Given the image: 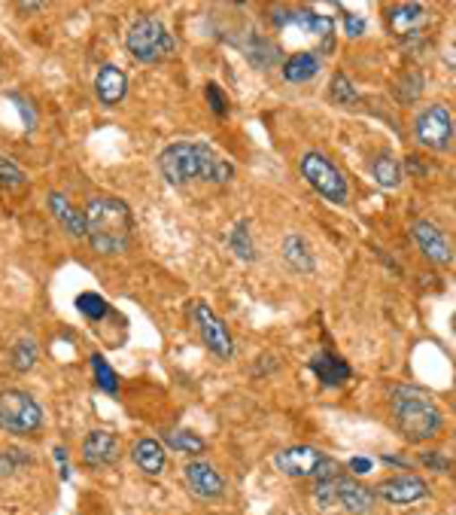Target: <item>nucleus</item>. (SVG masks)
<instances>
[{
	"label": "nucleus",
	"instance_id": "nucleus-1",
	"mask_svg": "<svg viewBox=\"0 0 456 515\" xmlns=\"http://www.w3.org/2000/svg\"><path fill=\"white\" fill-rule=\"evenodd\" d=\"M159 171L171 187H189V183H226L235 168L216 153L211 144L201 141H176L159 153Z\"/></svg>",
	"mask_w": 456,
	"mask_h": 515
},
{
	"label": "nucleus",
	"instance_id": "nucleus-2",
	"mask_svg": "<svg viewBox=\"0 0 456 515\" xmlns=\"http://www.w3.org/2000/svg\"><path fill=\"white\" fill-rule=\"evenodd\" d=\"M86 229L91 248L98 253H107V257H116V253L128 250L134 217H131V207L122 198L98 196L89 198L86 205Z\"/></svg>",
	"mask_w": 456,
	"mask_h": 515
},
{
	"label": "nucleus",
	"instance_id": "nucleus-3",
	"mask_svg": "<svg viewBox=\"0 0 456 515\" xmlns=\"http://www.w3.org/2000/svg\"><path fill=\"white\" fill-rule=\"evenodd\" d=\"M392 418L401 436L411 442H426L442 430V412H438L435 399L426 390L414 388V384H399L390 397Z\"/></svg>",
	"mask_w": 456,
	"mask_h": 515
},
{
	"label": "nucleus",
	"instance_id": "nucleus-4",
	"mask_svg": "<svg viewBox=\"0 0 456 515\" xmlns=\"http://www.w3.org/2000/svg\"><path fill=\"white\" fill-rule=\"evenodd\" d=\"M125 46H128L131 58L143 61V65H159V61L171 58L176 49L174 34L165 28V22L152 19V15H143V19L131 22V28L125 34Z\"/></svg>",
	"mask_w": 456,
	"mask_h": 515
},
{
	"label": "nucleus",
	"instance_id": "nucleus-5",
	"mask_svg": "<svg viewBox=\"0 0 456 515\" xmlns=\"http://www.w3.org/2000/svg\"><path fill=\"white\" fill-rule=\"evenodd\" d=\"M274 464H277V470L292 476V479H314L316 485L335 482L338 476H341L338 460L323 455L320 449H311V445H292V449H283L280 455L274 458Z\"/></svg>",
	"mask_w": 456,
	"mask_h": 515
},
{
	"label": "nucleus",
	"instance_id": "nucleus-6",
	"mask_svg": "<svg viewBox=\"0 0 456 515\" xmlns=\"http://www.w3.org/2000/svg\"><path fill=\"white\" fill-rule=\"evenodd\" d=\"M0 427L13 436H34L43 427V409L25 390L0 394Z\"/></svg>",
	"mask_w": 456,
	"mask_h": 515
},
{
	"label": "nucleus",
	"instance_id": "nucleus-7",
	"mask_svg": "<svg viewBox=\"0 0 456 515\" xmlns=\"http://www.w3.org/2000/svg\"><path fill=\"white\" fill-rule=\"evenodd\" d=\"M298 168H301V174H305V180L311 183V187L320 192L326 202H331V205H344L347 202V196H350L347 177L341 174V168L331 165L323 153H305Z\"/></svg>",
	"mask_w": 456,
	"mask_h": 515
},
{
	"label": "nucleus",
	"instance_id": "nucleus-8",
	"mask_svg": "<svg viewBox=\"0 0 456 515\" xmlns=\"http://www.w3.org/2000/svg\"><path fill=\"white\" fill-rule=\"evenodd\" d=\"M414 135L426 150H447L453 137V117L444 104H429L414 119Z\"/></svg>",
	"mask_w": 456,
	"mask_h": 515
},
{
	"label": "nucleus",
	"instance_id": "nucleus-9",
	"mask_svg": "<svg viewBox=\"0 0 456 515\" xmlns=\"http://www.w3.org/2000/svg\"><path fill=\"white\" fill-rule=\"evenodd\" d=\"M192 318H195V324L201 329V339H204L207 348H211L216 357L231 360V354H235V342H231V333H228V327L222 324V318H216L204 302L192 305Z\"/></svg>",
	"mask_w": 456,
	"mask_h": 515
},
{
	"label": "nucleus",
	"instance_id": "nucleus-10",
	"mask_svg": "<svg viewBox=\"0 0 456 515\" xmlns=\"http://www.w3.org/2000/svg\"><path fill=\"white\" fill-rule=\"evenodd\" d=\"M414 241L420 248L423 257L429 259L432 266H451L453 263V248L451 238H447L435 223L429 220H417L414 223Z\"/></svg>",
	"mask_w": 456,
	"mask_h": 515
},
{
	"label": "nucleus",
	"instance_id": "nucleus-11",
	"mask_svg": "<svg viewBox=\"0 0 456 515\" xmlns=\"http://www.w3.org/2000/svg\"><path fill=\"white\" fill-rule=\"evenodd\" d=\"M386 25L399 40H414L420 34V28L426 25V10L420 4H396L386 10Z\"/></svg>",
	"mask_w": 456,
	"mask_h": 515
},
{
	"label": "nucleus",
	"instance_id": "nucleus-12",
	"mask_svg": "<svg viewBox=\"0 0 456 515\" xmlns=\"http://www.w3.org/2000/svg\"><path fill=\"white\" fill-rule=\"evenodd\" d=\"M377 494L383 497L386 503H396V506H408L414 501H423V497L429 494L426 482L420 479V476H392V479H386L381 488H377Z\"/></svg>",
	"mask_w": 456,
	"mask_h": 515
},
{
	"label": "nucleus",
	"instance_id": "nucleus-13",
	"mask_svg": "<svg viewBox=\"0 0 456 515\" xmlns=\"http://www.w3.org/2000/svg\"><path fill=\"white\" fill-rule=\"evenodd\" d=\"M119 440H116L113 433H107V430H91V433L82 440V460H86V467H110L119 460Z\"/></svg>",
	"mask_w": 456,
	"mask_h": 515
},
{
	"label": "nucleus",
	"instance_id": "nucleus-14",
	"mask_svg": "<svg viewBox=\"0 0 456 515\" xmlns=\"http://www.w3.org/2000/svg\"><path fill=\"white\" fill-rule=\"evenodd\" d=\"M185 485H189L192 494L204 497V501H211V497H219L222 491H226V482H222V476L216 473L211 464H201V460H192V464L185 467Z\"/></svg>",
	"mask_w": 456,
	"mask_h": 515
},
{
	"label": "nucleus",
	"instance_id": "nucleus-15",
	"mask_svg": "<svg viewBox=\"0 0 456 515\" xmlns=\"http://www.w3.org/2000/svg\"><path fill=\"white\" fill-rule=\"evenodd\" d=\"M331 488H335V503H341L347 512L353 515H368L371 506H374V494L359 485V482L353 479H344V476H338L335 482H331Z\"/></svg>",
	"mask_w": 456,
	"mask_h": 515
},
{
	"label": "nucleus",
	"instance_id": "nucleus-16",
	"mask_svg": "<svg viewBox=\"0 0 456 515\" xmlns=\"http://www.w3.org/2000/svg\"><path fill=\"white\" fill-rule=\"evenodd\" d=\"M128 92V76L119 71L116 65H100V71L95 76V95L104 107H116L125 98Z\"/></svg>",
	"mask_w": 456,
	"mask_h": 515
},
{
	"label": "nucleus",
	"instance_id": "nucleus-17",
	"mask_svg": "<svg viewBox=\"0 0 456 515\" xmlns=\"http://www.w3.org/2000/svg\"><path fill=\"white\" fill-rule=\"evenodd\" d=\"M49 211L52 217L61 223V229H65L71 238H86L89 229H86V214H80L76 207L67 202L65 192H52L49 196Z\"/></svg>",
	"mask_w": 456,
	"mask_h": 515
},
{
	"label": "nucleus",
	"instance_id": "nucleus-18",
	"mask_svg": "<svg viewBox=\"0 0 456 515\" xmlns=\"http://www.w3.org/2000/svg\"><path fill=\"white\" fill-rule=\"evenodd\" d=\"M307 366H311V372L326 384V388H338V384H344L347 379H350V366L331 351H320L316 357H311V363Z\"/></svg>",
	"mask_w": 456,
	"mask_h": 515
},
{
	"label": "nucleus",
	"instance_id": "nucleus-19",
	"mask_svg": "<svg viewBox=\"0 0 456 515\" xmlns=\"http://www.w3.org/2000/svg\"><path fill=\"white\" fill-rule=\"evenodd\" d=\"M244 56L250 58L253 67L268 71V67L280 65V46L265 40V37H259V34H250V37H246V43H244Z\"/></svg>",
	"mask_w": 456,
	"mask_h": 515
},
{
	"label": "nucleus",
	"instance_id": "nucleus-20",
	"mask_svg": "<svg viewBox=\"0 0 456 515\" xmlns=\"http://www.w3.org/2000/svg\"><path fill=\"white\" fill-rule=\"evenodd\" d=\"M280 250H283V263L289 266L292 272H301V275L314 272V266H316L314 263V250L301 235H286Z\"/></svg>",
	"mask_w": 456,
	"mask_h": 515
},
{
	"label": "nucleus",
	"instance_id": "nucleus-21",
	"mask_svg": "<svg viewBox=\"0 0 456 515\" xmlns=\"http://www.w3.org/2000/svg\"><path fill=\"white\" fill-rule=\"evenodd\" d=\"M283 80L286 83H307L320 74V56L316 52H296L283 61Z\"/></svg>",
	"mask_w": 456,
	"mask_h": 515
},
{
	"label": "nucleus",
	"instance_id": "nucleus-22",
	"mask_svg": "<svg viewBox=\"0 0 456 515\" xmlns=\"http://www.w3.org/2000/svg\"><path fill=\"white\" fill-rule=\"evenodd\" d=\"M131 458H134V464L141 467L143 473H150V476H159L161 470H165V451H161V445L156 440L134 442V449H131Z\"/></svg>",
	"mask_w": 456,
	"mask_h": 515
},
{
	"label": "nucleus",
	"instance_id": "nucleus-23",
	"mask_svg": "<svg viewBox=\"0 0 456 515\" xmlns=\"http://www.w3.org/2000/svg\"><path fill=\"white\" fill-rule=\"evenodd\" d=\"M296 22L305 31H311V34L320 37L323 49H331V46H335V19H329V15H320V13H298Z\"/></svg>",
	"mask_w": 456,
	"mask_h": 515
},
{
	"label": "nucleus",
	"instance_id": "nucleus-24",
	"mask_svg": "<svg viewBox=\"0 0 456 515\" xmlns=\"http://www.w3.org/2000/svg\"><path fill=\"white\" fill-rule=\"evenodd\" d=\"M374 180L381 183L383 189H396L401 183V165L390 156V153H383V156L374 159Z\"/></svg>",
	"mask_w": 456,
	"mask_h": 515
},
{
	"label": "nucleus",
	"instance_id": "nucleus-25",
	"mask_svg": "<svg viewBox=\"0 0 456 515\" xmlns=\"http://www.w3.org/2000/svg\"><path fill=\"white\" fill-rule=\"evenodd\" d=\"M91 372H95V384L104 390V394H110V397L119 394V379H116L110 363L104 360V354H91Z\"/></svg>",
	"mask_w": 456,
	"mask_h": 515
},
{
	"label": "nucleus",
	"instance_id": "nucleus-26",
	"mask_svg": "<svg viewBox=\"0 0 456 515\" xmlns=\"http://www.w3.org/2000/svg\"><path fill=\"white\" fill-rule=\"evenodd\" d=\"M329 95H331V101L344 104V107H350V104L359 101V92H357V86H353L350 76H347V74H335V76H331Z\"/></svg>",
	"mask_w": 456,
	"mask_h": 515
},
{
	"label": "nucleus",
	"instance_id": "nucleus-27",
	"mask_svg": "<svg viewBox=\"0 0 456 515\" xmlns=\"http://www.w3.org/2000/svg\"><path fill=\"white\" fill-rule=\"evenodd\" d=\"M165 440H168V445H171V449L185 451V455H201V451L207 449L204 440L192 433V430H171V433H168Z\"/></svg>",
	"mask_w": 456,
	"mask_h": 515
},
{
	"label": "nucleus",
	"instance_id": "nucleus-28",
	"mask_svg": "<svg viewBox=\"0 0 456 515\" xmlns=\"http://www.w3.org/2000/svg\"><path fill=\"white\" fill-rule=\"evenodd\" d=\"M231 250L237 253V259H244V263H253L256 259V250H253V238H250V229H246V220L237 223L235 229H231Z\"/></svg>",
	"mask_w": 456,
	"mask_h": 515
},
{
	"label": "nucleus",
	"instance_id": "nucleus-29",
	"mask_svg": "<svg viewBox=\"0 0 456 515\" xmlns=\"http://www.w3.org/2000/svg\"><path fill=\"white\" fill-rule=\"evenodd\" d=\"M76 309H80L82 318H89V320H104L107 311H110V305H107L98 293H82V296H76Z\"/></svg>",
	"mask_w": 456,
	"mask_h": 515
},
{
	"label": "nucleus",
	"instance_id": "nucleus-30",
	"mask_svg": "<svg viewBox=\"0 0 456 515\" xmlns=\"http://www.w3.org/2000/svg\"><path fill=\"white\" fill-rule=\"evenodd\" d=\"M10 363H13L15 372H28V369L37 363V345L28 342V339H22L13 348V354H10Z\"/></svg>",
	"mask_w": 456,
	"mask_h": 515
},
{
	"label": "nucleus",
	"instance_id": "nucleus-31",
	"mask_svg": "<svg viewBox=\"0 0 456 515\" xmlns=\"http://www.w3.org/2000/svg\"><path fill=\"white\" fill-rule=\"evenodd\" d=\"M25 183H28L25 171H22L13 159L0 156V187H4V189H19V187H25Z\"/></svg>",
	"mask_w": 456,
	"mask_h": 515
},
{
	"label": "nucleus",
	"instance_id": "nucleus-32",
	"mask_svg": "<svg viewBox=\"0 0 456 515\" xmlns=\"http://www.w3.org/2000/svg\"><path fill=\"white\" fill-rule=\"evenodd\" d=\"M399 101H405V104H411L420 98V92H423V80H420V74H405L401 76V83H399Z\"/></svg>",
	"mask_w": 456,
	"mask_h": 515
},
{
	"label": "nucleus",
	"instance_id": "nucleus-33",
	"mask_svg": "<svg viewBox=\"0 0 456 515\" xmlns=\"http://www.w3.org/2000/svg\"><path fill=\"white\" fill-rule=\"evenodd\" d=\"M25 464H30L28 460V455L25 451H0V479H6V476H13L19 467H25Z\"/></svg>",
	"mask_w": 456,
	"mask_h": 515
},
{
	"label": "nucleus",
	"instance_id": "nucleus-34",
	"mask_svg": "<svg viewBox=\"0 0 456 515\" xmlns=\"http://www.w3.org/2000/svg\"><path fill=\"white\" fill-rule=\"evenodd\" d=\"M207 104H211V110L216 113V117H228V101H226V95H222V89L216 86V83L207 86Z\"/></svg>",
	"mask_w": 456,
	"mask_h": 515
},
{
	"label": "nucleus",
	"instance_id": "nucleus-35",
	"mask_svg": "<svg viewBox=\"0 0 456 515\" xmlns=\"http://www.w3.org/2000/svg\"><path fill=\"white\" fill-rule=\"evenodd\" d=\"M344 31H347V37H359V34H366V22H362V15L347 13V15H344Z\"/></svg>",
	"mask_w": 456,
	"mask_h": 515
},
{
	"label": "nucleus",
	"instance_id": "nucleus-36",
	"mask_svg": "<svg viewBox=\"0 0 456 515\" xmlns=\"http://www.w3.org/2000/svg\"><path fill=\"white\" fill-rule=\"evenodd\" d=\"M423 464L429 467V470H438V473H447L451 470V464L444 460V455H423Z\"/></svg>",
	"mask_w": 456,
	"mask_h": 515
},
{
	"label": "nucleus",
	"instance_id": "nucleus-37",
	"mask_svg": "<svg viewBox=\"0 0 456 515\" xmlns=\"http://www.w3.org/2000/svg\"><path fill=\"white\" fill-rule=\"evenodd\" d=\"M15 104H22V110H25V126L28 128H34V110H30V104L25 101V98H19V95H10Z\"/></svg>",
	"mask_w": 456,
	"mask_h": 515
},
{
	"label": "nucleus",
	"instance_id": "nucleus-38",
	"mask_svg": "<svg viewBox=\"0 0 456 515\" xmlns=\"http://www.w3.org/2000/svg\"><path fill=\"white\" fill-rule=\"evenodd\" d=\"M371 467H374V464H371V460H366V458H353V460H350V470L359 473V476L371 473Z\"/></svg>",
	"mask_w": 456,
	"mask_h": 515
},
{
	"label": "nucleus",
	"instance_id": "nucleus-39",
	"mask_svg": "<svg viewBox=\"0 0 456 515\" xmlns=\"http://www.w3.org/2000/svg\"><path fill=\"white\" fill-rule=\"evenodd\" d=\"M408 171H414V174H426V168H423V159H417V156L408 159Z\"/></svg>",
	"mask_w": 456,
	"mask_h": 515
},
{
	"label": "nucleus",
	"instance_id": "nucleus-40",
	"mask_svg": "<svg viewBox=\"0 0 456 515\" xmlns=\"http://www.w3.org/2000/svg\"><path fill=\"white\" fill-rule=\"evenodd\" d=\"M383 464H392V467H405V470H408V460H401V458H396V455H386V458H383Z\"/></svg>",
	"mask_w": 456,
	"mask_h": 515
}]
</instances>
